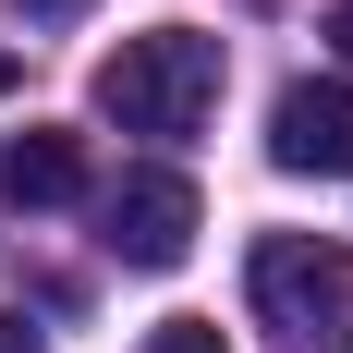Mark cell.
Instances as JSON below:
<instances>
[{"mask_svg":"<svg viewBox=\"0 0 353 353\" xmlns=\"http://www.w3.org/2000/svg\"><path fill=\"white\" fill-rule=\"evenodd\" d=\"M219 37L208 25H146V37H122L98 61V110L122 122V134H195L219 110Z\"/></svg>","mask_w":353,"mask_h":353,"instance_id":"1","label":"cell"},{"mask_svg":"<svg viewBox=\"0 0 353 353\" xmlns=\"http://www.w3.org/2000/svg\"><path fill=\"white\" fill-rule=\"evenodd\" d=\"M244 292H256V317H268V329L317 341V329L353 305V256H341V244H305V232H268L256 268H244Z\"/></svg>","mask_w":353,"mask_h":353,"instance_id":"2","label":"cell"},{"mask_svg":"<svg viewBox=\"0 0 353 353\" xmlns=\"http://www.w3.org/2000/svg\"><path fill=\"white\" fill-rule=\"evenodd\" d=\"M98 244L122 256V268H183V256H195V183L183 171H122L98 195Z\"/></svg>","mask_w":353,"mask_h":353,"instance_id":"3","label":"cell"},{"mask_svg":"<svg viewBox=\"0 0 353 353\" xmlns=\"http://www.w3.org/2000/svg\"><path fill=\"white\" fill-rule=\"evenodd\" d=\"M268 159H281L292 183H353V85H341V73L281 85V110H268Z\"/></svg>","mask_w":353,"mask_h":353,"instance_id":"4","label":"cell"},{"mask_svg":"<svg viewBox=\"0 0 353 353\" xmlns=\"http://www.w3.org/2000/svg\"><path fill=\"white\" fill-rule=\"evenodd\" d=\"M85 195V146L73 134H12L0 146V208H73Z\"/></svg>","mask_w":353,"mask_h":353,"instance_id":"5","label":"cell"},{"mask_svg":"<svg viewBox=\"0 0 353 353\" xmlns=\"http://www.w3.org/2000/svg\"><path fill=\"white\" fill-rule=\"evenodd\" d=\"M134 353H232V341H219V317H171V329H146Z\"/></svg>","mask_w":353,"mask_h":353,"instance_id":"6","label":"cell"},{"mask_svg":"<svg viewBox=\"0 0 353 353\" xmlns=\"http://www.w3.org/2000/svg\"><path fill=\"white\" fill-rule=\"evenodd\" d=\"M0 353H37V329H25V317H0Z\"/></svg>","mask_w":353,"mask_h":353,"instance_id":"7","label":"cell"},{"mask_svg":"<svg viewBox=\"0 0 353 353\" xmlns=\"http://www.w3.org/2000/svg\"><path fill=\"white\" fill-rule=\"evenodd\" d=\"M12 73H25V49H0V98H12Z\"/></svg>","mask_w":353,"mask_h":353,"instance_id":"8","label":"cell"},{"mask_svg":"<svg viewBox=\"0 0 353 353\" xmlns=\"http://www.w3.org/2000/svg\"><path fill=\"white\" fill-rule=\"evenodd\" d=\"M329 37H341V49H353V0H341V12H329Z\"/></svg>","mask_w":353,"mask_h":353,"instance_id":"9","label":"cell"}]
</instances>
